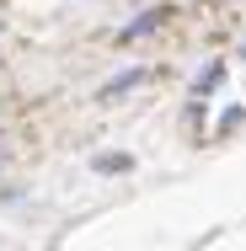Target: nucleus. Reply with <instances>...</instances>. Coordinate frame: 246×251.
I'll use <instances>...</instances> for the list:
<instances>
[{
  "instance_id": "4",
  "label": "nucleus",
  "mask_w": 246,
  "mask_h": 251,
  "mask_svg": "<svg viewBox=\"0 0 246 251\" xmlns=\"http://www.w3.org/2000/svg\"><path fill=\"white\" fill-rule=\"evenodd\" d=\"M97 166H102V171H123V166H129V155H102Z\"/></svg>"
},
{
  "instance_id": "3",
  "label": "nucleus",
  "mask_w": 246,
  "mask_h": 251,
  "mask_svg": "<svg viewBox=\"0 0 246 251\" xmlns=\"http://www.w3.org/2000/svg\"><path fill=\"white\" fill-rule=\"evenodd\" d=\"M139 75H145V70H129V75H118V80H112V86H107V91H102V97H118V91H129V86H134V80H139Z\"/></svg>"
},
{
  "instance_id": "2",
  "label": "nucleus",
  "mask_w": 246,
  "mask_h": 251,
  "mask_svg": "<svg viewBox=\"0 0 246 251\" xmlns=\"http://www.w3.org/2000/svg\"><path fill=\"white\" fill-rule=\"evenodd\" d=\"M161 16H166V11H150L145 22H134V27H123V38H139V32H150V27H161Z\"/></svg>"
},
{
  "instance_id": "1",
  "label": "nucleus",
  "mask_w": 246,
  "mask_h": 251,
  "mask_svg": "<svg viewBox=\"0 0 246 251\" xmlns=\"http://www.w3.org/2000/svg\"><path fill=\"white\" fill-rule=\"evenodd\" d=\"M219 75H225L219 64H203V70H198V80H193V91H209V86H219Z\"/></svg>"
}]
</instances>
